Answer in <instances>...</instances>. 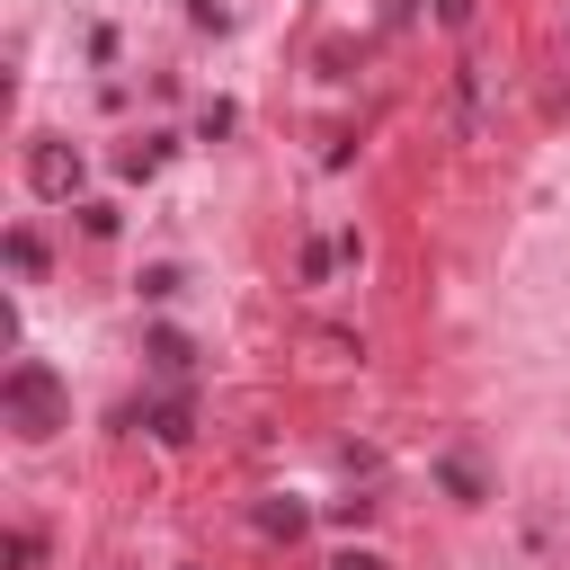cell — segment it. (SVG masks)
I'll list each match as a JSON object with an SVG mask.
<instances>
[{
  "mask_svg": "<svg viewBox=\"0 0 570 570\" xmlns=\"http://www.w3.org/2000/svg\"><path fill=\"white\" fill-rule=\"evenodd\" d=\"M0 401H9V419H18V436H53V428H62V383H53L45 365H9V383H0Z\"/></svg>",
  "mask_w": 570,
  "mask_h": 570,
  "instance_id": "1",
  "label": "cell"
},
{
  "mask_svg": "<svg viewBox=\"0 0 570 570\" xmlns=\"http://www.w3.org/2000/svg\"><path fill=\"white\" fill-rule=\"evenodd\" d=\"M27 169H36V187H45V196H62V187H71V178H80V160H71V151H62V142H45V151H36V160H27Z\"/></svg>",
  "mask_w": 570,
  "mask_h": 570,
  "instance_id": "2",
  "label": "cell"
},
{
  "mask_svg": "<svg viewBox=\"0 0 570 570\" xmlns=\"http://www.w3.org/2000/svg\"><path fill=\"white\" fill-rule=\"evenodd\" d=\"M9 258H18V276H45V249H36V232H9Z\"/></svg>",
  "mask_w": 570,
  "mask_h": 570,
  "instance_id": "3",
  "label": "cell"
},
{
  "mask_svg": "<svg viewBox=\"0 0 570 570\" xmlns=\"http://www.w3.org/2000/svg\"><path fill=\"white\" fill-rule=\"evenodd\" d=\"M151 365H160V374H178V365H187V338H178V330H160V338H151Z\"/></svg>",
  "mask_w": 570,
  "mask_h": 570,
  "instance_id": "4",
  "label": "cell"
},
{
  "mask_svg": "<svg viewBox=\"0 0 570 570\" xmlns=\"http://www.w3.org/2000/svg\"><path fill=\"white\" fill-rule=\"evenodd\" d=\"M330 570H383V561H374V552H338Z\"/></svg>",
  "mask_w": 570,
  "mask_h": 570,
  "instance_id": "5",
  "label": "cell"
}]
</instances>
